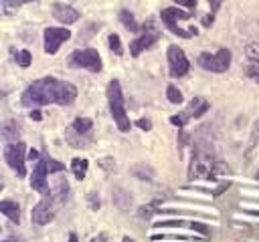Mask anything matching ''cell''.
I'll return each instance as SVG.
<instances>
[{"label":"cell","instance_id":"obj_1","mask_svg":"<svg viewBox=\"0 0 259 242\" xmlns=\"http://www.w3.org/2000/svg\"><path fill=\"white\" fill-rule=\"evenodd\" d=\"M61 87L63 83L53 79V77H42L38 81H34L32 85H28L22 93V105L26 107H40V105H49V103H57L59 95H61Z\"/></svg>","mask_w":259,"mask_h":242},{"label":"cell","instance_id":"obj_2","mask_svg":"<svg viewBox=\"0 0 259 242\" xmlns=\"http://www.w3.org/2000/svg\"><path fill=\"white\" fill-rule=\"evenodd\" d=\"M221 171H229V167H225L221 161H217L212 153L202 151V149L192 153V159L188 165V177L190 179H210Z\"/></svg>","mask_w":259,"mask_h":242},{"label":"cell","instance_id":"obj_3","mask_svg":"<svg viewBox=\"0 0 259 242\" xmlns=\"http://www.w3.org/2000/svg\"><path fill=\"white\" fill-rule=\"evenodd\" d=\"M107 99H109V111H111V117L117 125L119 131H130L132 127V121L125 113V103H123V95H121V87H119V81H109L107 85Z\"/></svg>","mask_w":259,"mask_h":242},{"label":"cell","instance_id":"obj_4","mask_svg":"<svg viewBox=\"0 0 259 242\" xmlns=\"http://www.w3.org/2000/svg\"><path fill=\"white\" fill-rule=\"evenodd\" d=\"M198 65L204 69V71H210V73H225L231 65V50L229 48H219L214 54L210 52H200L198 54Z\"/></svg>","mask_w":259,"mask_h":242},{"label":"cell","instance_id":"obj_5","mask_svg":"<svg viewBox=\"0 0 259 242\" xmlns=\"http://www.w3.org/2000/svg\"><path fill=\"white\" fill-rule=\"evenodd\" d=\"M160 16H162V22L172 30V34L182 36V38H190L192 34H196V28H194V26H190L188 30H182V28L178 26V20H188V18H190L188 12H184V10H180V8H164V10L160 12Z\"/></svg>","mask_w":259,"mask_h":242},{"label":"cell","instance_id":"obj_6","mask_svg":"<svg viewBox=\"0 0 259 242\" xmlns=\"http://www.w3.org/2000/svg\"><path fill=\"white\" fill-rule=\"evenodd\" d=\"M69 65L75 69H87L91 73L101 71V56L95 48H79L69 56Z\"/></svg>","mask_w":259,"mask_h":242},{"label":"cell","instance_id":"obj_7","mask_svg":"<svg viewBox=\"0 0 259 242\" xmlns=\"http://www.w3.org/2000/svg\"><path fill=\"white\" fill-rule=\"evenodd\" d=\"M142 28H144V32H140V36L130 42V54L132 56H140L146 48H150L160 38V32H158V28H154V22L152 20L144 22Z\"/></svg>","mask_w":259,"mask_h":242},{"label":"cell","instance_id":"obj_8","mask_svg":"<svg viewBox=\"0 0 259 242\" xmlns=\"http://www.w3.org/2000/svg\"><path fill=\"white\" fill-rule=\"evenodd\" d=\"M24 143L22 141H16V143H8L4 147V159L8 161V165L22 177L26 173V167H24Z\"/></svg>","mask_w":259,"mask_h":242},{"label":"cell","instance_id":"obj_9","mask_svg":"<svg viewBox=\"0 0 259 242\" xmlns=\"http://www.w3.org/2000/svg\"><path fill=\"white\" fill-rule=\"evenodd\" d=\"M168 65H170V75L174 79L184 77L188 73V69H190V63H188L184 50L178 48V46H174V44L168 46Z\"/></svg>","mask_w":259,"mask_h":242},{"label":"cell","instance_id":"obj_10","mask_svg":"<svg viewBox=\"0 0 259 242\" xmlns=\"http://www.w3.org/2000/svg\"><path fill=\"white\" fill-rule=\"evenodd\" d=\"M30 218H32V222L36 226H45V224H49L55 218V202H53L51 194H45V198L32 208Z\"/></svg>","mask_w":259,"mask_h":242},{"label":"cell","instance_id":"obj_11","mask_svg":"<svg viewBox=\"0 0 259 242\" xmlns=\"http://www.w3.org/2000/svg\"><path fill=\"white\" fill-rule=\"evenodd\" d=\"M69 38H71V32L67 28H57V26L45 28V52L55 54L59 50V46Z\"/></svg>","mask_w":259,"mask_h":242},{"label":"cell","instance_id":"obj_12","mask_svg":"<svg viewBox=\"0 0 259 242\" xmlns=\"http://www.w3.org/2000/svg\"><path fill=\"white\" fill-rule=\"evenodd\" d=\"M47 175H49V169H47V157H40L38 163L34 165L32 169V175H30V188L40 192V194H51L49 192V186H47Z\"/></svg>","mask_w":259,"mask_h":242},{"label":"cell","instance_id":"obj_13","mask_svg":"<svg viewBox=\"0 0 259 242\" xmlns=\"http://www.w3.org/2000/svg\"><path fill=\"white\" fill-rule=\"evenodd\" d=\"M53 16H55L61 24H73V22L79 20L81 14H79L73 6H69V4H61V2H57V4H53Z\"/></svg>","mask_w":259,"mask_h":242},{"label":"cell","instance_id":"obj_14","mask_svg":"<svg viewBox=\"0 0 259 242\" xmlns=\"http://www.w3.org/2000/svg\"><path fill=\"white\" fill-rule=\"evenodd\" d=\"M208 107H210V103H208L206 99H202V97H194V99L190 101L188 109H186V111H182V113H184L188 119H190V117H194V119H196V117H202V115L208 111Z\"/></svg>","mask_w":259,"mask_h":242},{"label":"cell","instance_id":"obj_15","mask_svg":"<svg viewBox=\"0 0 259 242\" xmlns=\"http://www.w3.org/2000/svg\"><path fill=\"white\" fill-rule=\"evenodd\" d=\"M0 212L6 216V218H10L12 222H20V208H18V204L16 202H12V200H2L0 202Z\"/></svg>","mask_w":259,"mask_h":242},{"label":"cell","instance_id":"obj_16","mask_svg":"<svg viewBox=\"0 0 259 242\" xmlns=\"http://www.w3.org/2000/svg\"><path fill=\"white\" fill-rule=\"evenodd\" d=\"M77 99V89L71 85V83H63L61 87V95H59V105H71L73 101Z\"/></svg>","mask_w":259,"mask_h":242},{"label":"cell","instance_id":"obj_17","mask_svg":"<svg viewBox=\"0 0 259 242\" xmlns=\"http://www.w3.org/2000/svg\"><path fill=\"white\" fill-rule=\"evenodd\" d=\"M71 129H73V131H75L77 135L85 137V135H89V131L93 129V121H91L89 117H77V119L73 121Z\"/></svg>","mask_w":259,"mask_h":242},{"label":"cell","instance_id":"obj_18","mask_svg":"<svg viewBox=\"0 0 259 242\" xmlns=\"http://www.w3.org/2000/svg\"><path fill=\"white\" fill-rule=\"evenodd\" d=\"M2 137H4L6 141H10V143H16L18 137H20V127H18V123H16V121H6V123H4V129H2Z\"/></svg>","mask_w":259,"mask_h":242},{"label":"cell","instance_id":"obj_19","mask_svg":"<svg viewBox=\"0 0 259 242\" xmlns=\"http://www.w3.org/2000/svg\"><path fill=\"white\" fill-rule=\"evenodd\" d=\"M87 167H89V161L83 159V157H75V159L71 161V169H73V173H75L77 179H83V177H85Z\"/></svg>","mask_w":259,"mask_h":242},{"label":"cell","instance_id":"obj_20","mask_svg":"<svg viewBox=\"0 0 259 242\" xmlns=\"http://www.w3.org/2000/svg\"><path fill=\"white\" fill-rule=\"evenodd\" d=\"M119 20H121V24H123L130 32H138V30H140V24L134 20V14H132L130 10H121V12H119Z\"/></svg>","mask_w":259,"mask_h":242},{"label":"cell","instance_id":"obj_21","mask_svg":"<svg viewBox=\"0 0 259 242\" xmlns=\"http://www.w3.org/2000/svg\"><path fill=\"white\" fill-rule=\"evenodd\" d=\"M132 171H134V175L140 177V179H148V182H150V179L154 177V169H152L150 165H146V163H138V165H134Z\"/></svg>","mask_w":259,"mask_h":242},{"label":"cell","instance_id":"obj_22","mask_svg":"<svg viewBox=\"0 0 259 242\" xmlns=\"http://www.w3.org/2000/svg\"><path fill=\"white\" fill-rule=\"evenodd\" d=\"M26 2H32V0H2V10H4V14H12Z\"/></svg>","mask_w":259,"mask_h":242},{"label":"cell","instance_id":"obj_23","mask_svg":"<svg viewBox=\"0 0 259 242\" xmlns=\"http://www.w3.org/2000/svg\"><path fill=\"white\" fill-rule=\"evenodd\" d=\"M166 97H168V101H170V103H174V105L182 103V93H180L174 85H168V89H166Z\"/></svg>","mask_w":259,"mask_h":242},{"label":"cell","instance_id":"obj_24","mask_svg":"<svg viewBox=\"0 0 259 242\" xmlns=\"http://www.w3.org/2000/svg\"><path fill=\"white\" fill-rule=\"evenodd\" d=\"M245 75L249 79H253L255 83H259V60H251L247 65V69H245Z\"/></svg>","mask_w":259,"mask_h":242},{"label":"cell","instance_id":"obj_25","mask_svg":"<svg viewBox=\"0 0 259 242\" xmlns=\"http://www.w3.org/2000/svg\"><path fill=\"white\" fill-rule=\"evenodd\" d=\"M107 42H109V48H111L115 54H121V52H123V46H121V40H119L117 34H109Z\"/></svg>","mask_w":259,"mask_h":242},{"label":"cell","instance_id":"obj_26","mask_svg":"<svg viewBox=\"0 0 259 242\" xmlns=\"http://www.w3.org/2000/svg\"><path fill=\"white\" fill-rule=\"evenodd\" d=\"M245 54H247L251 60H259V42H251V44H247Z\"/></svg>","mask_w":259,"mask_h":242},{"label":"cell","instance_id":"obj_27","mask_svg":"<svg viewBox=\"0 0 259 242\" xmlns=\"http://www.w3.org/2000/svg\"><path fill=\"white\" fill-rule=\"evenodd\" d=\"M16 60H18V65H20L22 69H26V67L30 65V52H28V50H18V52H16Z\"/></svg>","mask_w":259,"mask_h":242},{"label":"cell","instance_id":"obj_28","mask_svg":"<svg viewBox=\"0 0 259 242\" xmlns=\"http://www.w3.org/2000/svg\"><path fill=\"white\" fill-rule=\"evenodd\" d=\"M47 169H49V173H57V171H63L65 165L55 161V159H51V157H47Z\"/></svg>","mask_w":259,"mask_h":242},{"label":"cell","instance_id":"obj_29","mask_svg":"<svg viewBox=\"0 0 259 242\" xmlns=\"http://www.w3.org/2000/svg\"><path fill=\"white\" fill-rule=\"evenodd\" d=\"M186 121H188V117H186L184 113H180V115H172V117H170V123L176 125V127H184Z\"/></svg>","mask_w":259,"mask_h":242},{"label":"cell","instance_id":"obj_30","mask_svg":"<svg viewBox=\"0 0 259 242\" xmlns=\"http://www.w3.org/2000/svg\"><path fill=\"white\" fill-rule=\"evenodd\" d=\"M190 230H198L202 236H206V234H208V226H206V224H202V222H190Z\"/></svg>","mask_w":259,"mask_h":242},{"label":"cell","instance_id":"obj_31","mask_svg":"<svg viewBox=\"0 0 259 242\" xmlns=\"http://www.w3.org/2000/svg\"><path fill=\"white\" fill-rule=\"evenodd\" d=\"M136 125H138L140 129H144V131L152 129V121H150V119H144V117H142V119H138V121H136Z\"/></svg>","mask_w":259,"mask_h":242},{"label":"cell","instance_id":"obj_32","mask_svg":"<svg viewBox=\"0 0 259 242\" xmlns=\"http://www.w3.org/2000/svg\"><path fill=\"white\" fill-rule=\"evenodd\" d=\"M178 6H184V8H196V0H174Z\"/></svg>","mask_w":259,"mask_h":242},{"label":"cell","instance_id":"obj_33","mask_svg":"<svg viewBox=\"0 0 259 242\" xmlns=\"http://www.w3.org/2000/svg\"><path fill=\"white\" fill-rule=\"evenodd\" d=\"M223 2H225V0H208V4H210V12H217V10L223 6Z\"/></svg>","mask_w":259,"mask_h":242},{"label":"cell","instance_id":"obj_34","mask_svg":"<svg viewBox=\"0 0 259 242\" xmlns=\"http://www.w3.org/2000/svg\"><path fill=\"white\" fill-rule=\"evenodd\" d=\"M89 204H91L93 210H97L99 208V198H95V194H89Z\"/></svg>","mask_w":259,"mask_h":242},{"label":"cell","instance_id":"obj_35","mask_svg":"<svg viewBox=\"0 0 259 242\" xmlns=\"http://www.w3.org/2000/svg\"><path fill=\"white\" fill-rule=\"evenodd\" d=\"M212 20H214V12L206 14V16H204V20H202V24H204V26H210V24H212Z\"/></svg>","mask_w":259,"mask_h":242},{"label":"cell","instance_id":"obj_36","mask_svg":"<svg viewBox=\"0 0 259 242\" xmlns=\"http://www.w3.org/2000/svg\"><path fill=\"white\" fill-rule=\"evenodd\" d=\"M30 119H34V121H40V111L32 109V111H30Z\"/></svg>","mask_w":259,"mask_h":242},{"label":"cell","instance_id":"obj_37","mask_svg":"<svg viewBox=\"0 0 259 242\" xmlns=\"http://www.w3.org/2000/svg\"><path fill=\"white\" fill-rule=\"evenodd\" d=\"M67 242H79V238H77V234H69V238H67Z\"/></svg>","mask_w":259,"mask_h":242},{"label":"cell","instance_id":"obj_38","mask_svg":"<svg viewBox=\"0 0 259 242\" xmlns=\"http://www.w3.org/2000/svg\"><path fill=\"white\" fill-rule=\"evenodd\" d=\"M28 157H30V159H36V157H38V151H34V149H32V151L28 153Z\"/></svg>","mask_w":259,"mask_h":242},{"label":"cell","instance_id":"obj_39","mask_svg":"<svg viewBox=\"0 0 259 242\" xmlns=\"http://www.w3.org/2000/svg\"><path fill=\"white\" fill-rule=\"evenodd\" d=\"M4 242H20L18 238H8V240H4Z\"/></svg>","mask_w":259,"mask_h":242},{"label":"cell","instance_id":"obj_40","mask_svg":"<svg viewBox=\"0 0 259 242\" xmlns=\"http://www.w3.org/2000/svg\"><path fill=\"white\" fill-rule=\"evenodd\" d=\"M255 131H257V133H259V119H257V121H255Z\"/></svg>","mask_w":259,"mask_h":242},{"label":"cell","instance_id":"obj_41","mask_svg":"<svg viewBox=\"0 0 259 242\" xmlns=\"http://www.w3.org/2000/svg\"><path fill=\"white\" fill-rule=\"evenodd\" d=\"M123 242H134V240H132V238H127V236H125V238H123Z\"/></svg>","mask_w":259,"mask_h":242},{"label":"cell","instance_id":"obj_42","mask_svg":"<svg viewBox=\"0 0 259 242\" xmlns=\"http://www.w3.org/2000/svg\"><path fill=\"white\" fill-rule=\"evenodd\" d=\"M257 179H259V171H257Z\"/></svg>","mask_w":259,"mask_h":242}]
</instances>
